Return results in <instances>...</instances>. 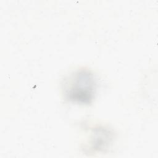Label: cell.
<instances>
[{
    "label": "cell",
    "mask_w": 158,
    "mask_h": 158,
    "mask_svg": "<svg viewBox=\"0 0 158 158\" xmlns=\"http://www.w3.org/2000/svg\"><path fill=\"white\" fill-rule=\"evenodd\" d=\"M62 91L64 98L71 102L91 104L96 94V78L89 69H76L64 78Z\"/></svg>",
    "instance_id": "cell-1"
},
{
    "label": "cell",
    "mask_w": 158,
    "mask_h": 158,
    "mask_svg": "<svg viewBox=\"0 0 158 158\" xmlns=\"http://www.w3.org/2000/svg\"><path fill=\"white\" fill-rule=\"evenodd\" d=\"M88 134L83 148L87 153L105 152L114 142V133L105 127H93L89 129Z\"/></svg>",
    "instance_id": "cell-2"
}]
</instances>
